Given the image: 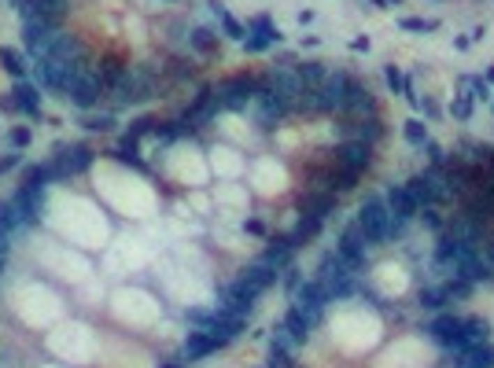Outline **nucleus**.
I'll return each instance as SVG.
<instances>
[{
  "label": "nucleus",
  "instance_id": "41",
  "mask_svg": "<svg viewBox=\"0 0 494 368\" xmlns=\"http://www.w3.org/2000/svg\"><path fill=\"white\" fill-rule=\"evenodd\" d=\"M170 74H174V77H192V63L174 59V63H170Z\"/></svg>",
  "mask_w": 494,
  "mask_h": 368
},
{
  "label": "nucleus",
  "instance_id": "16",
  "mask_svg": "<svg viewBox=\"0 0 494 368\" xmlns=\"http://www.w3.org/2000/svg\"><path fill=\"white\" fill-rule=\"evenodd\" d=\"M447 236L454 243H465V247H476L479 243V236H484V229H479V221L472 217V214H458L447 225Z\"/></svg>",
  "mask_w": 494,
  "mask_h": 368
},
{
  "label": "nucleus",
  "instance_id": "20",
  "mask_svg": "<svg viewBox=\"0 0 494 368\" xmlns=\"http://www.w3.org/2000/svg\"><path fill=\"white\" fill-rule=\"evenodd\" d=\"M332 206H336V192H310L306 203H303V214L324 221V217L332 214Z\"/></svg>",
  "mask_w": 494,
  "mask_h": 368
},
{
  "label": "nucleus",
  "instance_id": "13",
  "mask_svg": "<svg viewBox=\"0 0 494 368\" xmlns=\"http://www.w3.org/2000/svg\"><path fill=\"white\" fill-rule=\"evenodd\" d=\"M461 321H465V317H454V313H435V317L428 321V328H424V332L432 335V339H435V343L443 346V350H450V346L461 339Z\"/></svg>",
  "mask_w": 494,
  "mask_h": 368
},
{
  "label": "nucleus",
  "instance_id": "34",
  "mask_svg": "<svg viewBox=\"0 0 494 368\" xmlns=\"http://www.w3.org/2000/svg\"><path fill=\"white\" fill-rule=\"evenodd\" d=\"M82 125L89 129V133H111V129H114V114H89Z\"/></svg>",
  "mask_w": 494,
  "mask_h": 368
},
{
  "label": "nucleus",
  "instance_id": "10",
  "mask_svg": "<svg viewBox=\"0 0 494 368\" xmlns=\"http://www.w3.org/2000/svg\"><path fill=\"white\" fill-rule=\"evenodd\" d=\"M292 306L303 313V317L310 321V324H317L321 321V313H324V306H329V295L321 291V284L317 280H303L295 287V295H292Z\"/></svg>",
  "mask_w": 494,
  "mask_h": 368
},
{
  "label": "nucleus",
  "instance_id": "12",
  "mask_svg": "<svg viewBox=\"0 0 494 368\" xmlns=\"http://www.w3.org/2000/svg\"><path fill=\"white\" fill-rule=\"evenodd\" d=\"M369 236L366 232H361V225H358V221H354V225H347L343 229V236H340V243H336V251H340L347 261H350V266H361V261H366V251H369Z\"/></svg>",
  "mask_w": 494,
  "mask_h": 368
},
{
  "label": "nucleus",
  "instance_id": "32",
  "mask_svg": "<svg viewBox=\"0 0 494 368\" xmlns=\"http://www.w3.org/2000/svg\"><path fill=\"white\" fill-rule=\"evenodd\" d=\"M398 30H406V33H435L439 19H398Z\"/></svg>",
  "mask_w": 494,
  "mask_h": 368
},
{
  "label": "nucleus",
  "instance_id": "22",
  "mask_svg": "<svg viewBox=\"0 0 494 368\" xmlns=\"http://www.w3.org/2000/svg\"><path fill=\"white\" fill-rule=\"evenodd\" d=\"M67 11V0H26L22 15H45V19H59Z\"/></svg>",
  "mask_w": 494,
  "mask_h": 368
},
{
  "label": "nucleus",
  "instance_id": "33",
  "mask_svg": "<svg viewBox=\"0 0 494 368\" xmlns=\"http://www.w3.org/2000/svg\"><path fill=\"white\" fill-rule=\"evenodd\" d=\"M450 114L454 118H458V122H469V118H472V96H469V92H458V96H454V103H450Z\"/></svg>",
  "mask_w": 494,
  "mask_h": 368
},
{
  "label": "nucleus",
  "instance_id": "9",
  "mask_svg": "<svg viewBox=\"0 0 494 368\" xmlns=\"http://www.w3.org/2000/svg\"><path fill=\"white\" fill-rule=\"evenodd\" d=\"M284 111H288V107H284V103H280L277 96H273V92H269L266 85L251 96V103H247V114L255 118V125H258V129H273V125H277L280 118H284Z\"/></svg>",
  "mask_w": 494,
  "mask_h": 368
},
{
  "label": "nucleus",
  "instance_id": "19",
  "mask_svg": "<svg viewBox=\"0 0 494 368\" xmlns=\"http://www.w3.org/2000/svg\"><path fill=\"white\" fill-rule=\"evenodd\" d=\"M11 92H15L19 111H22V114H30V118H37V114H41V89H37V85H30V82H19L15 89H11Z\"/></svg>",
  "mask_w": 494,
  "mask_h": 368
},
{
  "label": "nucleus",
  "instance_id": "48",
  "mask_svg": "<svg viewBox=\"0 0 494 368\" xmlns=\"http://www.w3.org/2000/svg\"><path fill=\"white\" fill-rule=\"evenodd\" d=\"M469 37H472V41H484V37H487V26H476V30H472Z\"/></svg>",
  "mask_w": 494,
  "mask_h": 368
},
{
  "label": "nucleus",
  "instance_id": "38",
  "mask_svg": "<svg viewBox=\"0 0 494 368\" xmlns=\"http://www.w3.org/2000/svg\"><path fill=\"white\" fill-rule=\"evenodd\" d=\"M417 217L424 221V225H428V229H435V232H439V229H443V217H439V214H435V206H424V210H421V214H417Z\"/></svg>",
  "mask_w": 494,
  "mask_h": 368
},
{
  "label": "nucleus",
  "instance_id": "1",
  "mask_svg": "<svg viewBox=\"0 0 494 368\" xmlns=\"http://www.w3.org/2000/svg\"><path fill=\"white\" fill-rule=\"evenodd\" d=\"M314 280L321 284V291L329 295V302L332 298H343V295H350V287H354V266H350L340 251H332V254L321 258Z\"/></svg>",
  "mask_w": 494,
  "mask_h": 368
},
{
  "label": "nucleus",
  "instance_id": "54",
  "mask_svg": "<svg viewBox=\"0 0 494 368\" xmlns=\"http://www.w3.org/2000/svg\"><path fill=\"white\" fill-rule=\"evenodd\" d=\"M166 4H177V0H166Z\"/></svg>",
  "mask_w": 494,
  "mask_h": 368
},
{
  "label": "nucleus",
  "instance_id": "50",
  "mask_svg": "<svg viewBox=\"0 0 494 368\" xmlns=\"http://www.w3.org/2000/svg\"><path fill=\"white\" fill-rule=\"evenodd\" d=\"M163 368H185V361H174V365H163Z\"/></svg>",
  "mask_w": 494,
  "mask_h": 368
},
{
  "label": "nucleus",
  "instance_id": "14",
  "mask_svg": "<svg viewBox=\"0 0 494 368\" xmlns=\"http://www.w3.org/2000/svg\"><path fill=\"white\" fill-rule=\"evenodd\" d=\"M343 114H347V118H373V114H376V100H373L369 85L350 82L347 100H343Z\"/></svg>",
  "mask_w": 494,
  "mask_h": 368
},
{
  "label": "nucleus",
  "instance_id": "5",
  "mask_svg": "<svg viewBox=\"0 0 494 368\" xmlns=\"http://www.w3.org/2000/svg\"><path fill=\"white\" fill-rule=\"evenodd\" d=\"M93 159H96V151L89 148V144H70V148H63L56 159L45 162V166H48L52 181H67V177H74V174H82V169L93 166Z\"/></svg>",
  "mask_w": 494,
  "mask_h": 368
},
{
  "label": "nucleus",
  "instance_id": "24",
  "mask_svg": "<svg viewBox=\"0 0 494 368\" xmlns=\"http://www.w3.org/2000/svg\"><path fill=\"white\" fill-rule=\"evenodd\" d=\"M292 251H295V240H292V236H273L262 258H269L273 266H284V261L292 258Z\"/></svg>",
  "mask_w": 494,
  "mask_h": 368
},
{
  "label": "nucleus",
  "instance_id": "11",
  "mask_svg": "<svg viewBox=\"0 0 494 368\" xmlns=\"http://www.w3.org/2000/svg\"><path fill=\"white\" fill-rule=\"evenodd\" d=\"M369 159H373V148L361 140H343L340 148L332 151V166L347 169V174H361V169L369 166Z\"/></svg>",
  "mask_w": 494,
  "mask_h": 368
},
{
  "label": "nucleus",
  "instance_id": "6",
  "mask_svg": "<svg viewBox=\"0 0 494 368\" xmlns=\"http://www.w3.org/2000/svg\"><path fill=\"white\" fill-rule=\"evenodd\" d=\"M22 37H26V52L41 59L45 52L59 41V19H45V15H26L22 22Z\"/></svg>",
  "mask_w": 494,
  "mask_h": 368
},
{
  "label": "nucleus",
  "instance_id": "31",
  "mask_svg": "<svg viewBox=\"0 0 494 368\" xmlns=\"http://www.w3.org/2000/svg\"><path fill=\"white\" fill-rule=\"evenodd\" d=\"M461 89L469 92L472 100H491V82L487 77H461Z\"/></svg>",
  "mask_w": 494,
  "mask_h": 368
},
{
  "label": "nucleus",
  "instance_id": "25",
  "mask_svg": "<svg viewBox=\"0 0 494 368\" xmlns=\"http://www.w3.org/2000/svg\"><path fill=\"white\" fill-rule=\"evenodd\" d=\"M299 74H303L306 89H321L324 77H329V67H324L321 59H310V63H303V67H299Z\"/></svg>",
  "mask_w": 494,
  "mask_h": 368
},
{
  "label": "nucleus",
  "instance_id": "44",
  "mask_svg": "<svg viewBox=\"0 0 494 368\" xmlns=\"http://www.w3.org/2000/svg\"><path fill=\"white\" fill-rule=\"evenodd\" d=\"M417 111H424L428 118H439V103H435V100H428V96H424V100H421V107H417Z\"/></svg>",
  "mask_w": 494,
  "mask_h": 368
},
{
  "label": "nucleus",
  "instance_id": "53",
  "mask_svg": "<svg viewBox=\"0 0 494 368\" xmlns=\"http://www.w3.org/2000/svg\"><path fill=\"white\" fill-rule=\"evenodd\" d=\"M11 4H26V0H11Z\"/></svg>",
  "mask_w": 494,
  "mask_h": 368
},
{
  "label": "nucleus",
  "instance_id": "46",
  "mask_svg": "<svg viewBox=\"0 0 494 368\" xmlns=\"http://www.w3.org/2000/svg\"><path fill=\"white\" fill-rule=\"evenodd\" d=\"M244 229L251 232V236H266V225H262V221H255V217H251V221H244Z\"/></svg>",
  "mask_w": 494,
  "mask_h": 368
},
{
  "label": "nucleus",
  "instance_id": "21",
  "mask_svg": "<svg viewBox=\"0 0 494 368\" xmlns=\"http://www.w3.org/2000/svg\"><path fill=\"white\" fill-rule=\"evenodd\" d=\"M207 8H211L214 15H218V22H222V33H225V37H232V41H244V37H247V30L229 15V8L222 4V0H207Z\"/></svg>",
  "mask_w": 494,
  "mask_h": 368
},
{
  "label": "nucleus",
  "instance_id": "17",
  "mask_svg": "<svg viewBox=\"0 0 494 368\" xmlns=\"http://www.w3.org/2000/svg\"><path fill=\"white\" fill-rule=\"evenodd\" d=\"M218 346H222V339H218L214 332L196 328V332H188V339H185V358L188 361H200V358H207V353H214Z\"/></svg>",
  "mask_w": 494,
  "mask_h": 368
},
{
  "label": "nucleus",
  "instance_id": "47",
  "mask_svg": "<svg viewBox=\"0 0 494 368\" xmlns=\"http://www.w3.org/2000/svg\"><path fill=\"white\" fill-rule=\"evenodd\" d=\"M472 45V37L469 33H461V37H454V48H458V52H465V48H469Z\"/></svg>",
  "mask_w": 494,
  "mask_h": 368
},
{
  "label": "nucleus",
  "instance_id": "43",
  "mask_svg": "<svg viewBox=\"0 0 494 368\" xmlns=\"http://www.w3.org/2000/svg\"><path fill=\"white\" fill-rule=\"evenodd\" d=\"M251 30H262V33H269V30H273L269 15H255V19H251Z\"/></svg>",
  "mask_w": 494,
  "mask_h": 368
},
{
  "label": "nucleus",
  "instance_id": "8",
  "mask_svg": "<svg viewBox=\"0 0 494 368\" xmlns=\"http://www.w3.org/2000/svg\"><path fill=\"white\" fill-rule=\"evenodd\" d=\"M354 77L343 74V70H329V77H324V85L317 89V107L321 114H343V100H347V89Z\"/></svg>",
  "mask_w": 494,
  "mask_h": 368
},
{
  "label": "nucleus",
  "instance_id": "23",
  "mask_svg": "<svg viewBox=\"0 0 494 368\" xmlns=\"http://www.w3.org/2000/svg\"><path fill=\"white\" fill-rule=\"evenodd\" d=\"M188 48L200 52V56H211V52H218V33L207 30V26H196V30L188 33Z\"/></svg>",
  "mask_w": 494,
  "mask_h": 368
},
{
  "label": "nucleus",
  "instance_id": "29",
  "mask_svg": "<svg viewBox=\"0 0 494 368\" xmlns=\"http://www.w3.org/2000/svg\"><path fill=\"white\" fill-rule=\"evenodd\" d=\"M402 137H406V140L413 144V148H424V144L432 140V137H428V125L421 122V118H410V122L402 125Z\"/></svg>",
  "mask_w": 494,
  "mask_h": 368
},
{
  "label": "nucleus",
  "instance_id": "49",
  "mask_svg": "<svg viewBox=\"0 0 494 368\" xmlns=\"http://www.w3.org/2000/svg\"><path fill=\"white\" fill-rule=\"evenodd\" d=\"M487 82L494 85V63H491V67H487Z\"/></svg>",
  "mask_w": 494,
  "mask_h": 368
},
{
  "label": "nucleus",
  "instance_id": "45",
  "mask_svg": "<svg viewBox=\"0 0 494 368\" xmlns=\"http://www.w3.org/2000/svg\"><path fill=\"white\" fill-rule=\"evenodd\" d=\"M284 284H288L292 291H295L299 284H303V280H299V269H295V266H288V269H284Z\"/></svg>",
  "mask_w": 494,
  "mask_h": 368
},
{
  "label": "nucleus",
  "instance_id": "42",
  "mask_svg": "<svg viewBox=\"0 0 494 368\" xmlns=\"http://www.w3.org/2000/svg\"><path fill=\"white\" fill-rule=\"evenodd\" d=\"M369 48H373V41H369L366 33H358L354 41H350V52H369Z\"/></svg>",
  "mask_w": 494,
  "mask_h": 368
},
{
  "label": "nucleus",
  "instance_id": "7",
  "mask_svg": "<svg viewBox=\"0 0 494 368\" xmlns=\"http://www.w3.org/2000/svg\"><path fill=\"white\" fill-rule=\"evenodd\" d=\"M100 96H103V77H100V70H96V67L82 70V74H77L74 82H70V89H67V100L74 103V107H82V111L96 107Z\"/></svg>",
  "mask_w": 494,
  "mask_h": 368
},
{
  "label": "nucleus",
  "instance_id": "30",
  "mask_svg": "<svg viewBox=\"0 0 494 368\" xmlns=\"http://www.w3.org/2000/svg\"><path fill=\"white\" fill-rule=\"evenodd\" d=\"M317 229H321V221L310 217V214H303V217H299V225H295V232H288V236L295 240V247H303L310 236H317Z\"/></svg>",
  "mask_w": 494,
  "mask_h": 368
},
{
  "label": "nucleus",
  "instance_id": "3",
  "mask_svg": "<svg viewBox=\"0 0 494 368\" xmlns=\"http://www.w3.org/2000/svg\"><path fill=\"white\" fill-rule=\"evenodd\" d=\"M358 225H361V232L369 236L373 247L384 243V240H391V210H387V203L380 199V195H369V199L361 203Z\"/></svg>",
  "mask_w": 494,
  "mask_h": 368
},
{
  "label": "nucleus",
  "instance_id": "36",
  "mask_svg": "<svg viewBox=\"0 0 494 368\" xmlns=\"http://www.w3.org/2000/svg\"><path fill=\"white\" fill-rule=\"evenodd\" d=\"M384 82H387V89H391V92L406 89V77H402V70L395 67V63H387V67H384Z\"/></svg>",
  "mask_w": 494,
  "mask_h": 368
},
{
  "label": "nucleus",
  "instance_id": "52",
  "mask_svg": "<svg viewBox=\"0 0 494 368\" xmlns=\"http://www.w3.org/2000/svg\"><path fill=\"white\" fill-rule=\"evenodd\" d=\"M402 4V0H387V8H398Z\"/></svg>",
  "mask_w": 494,
  "mask_h": 368
},
{
  "label": "nucleus",
  "instance_id": "18",
  "mask_svg": "<svg viewBox=\"0 0 494 368\" xmlns=\"http://www.w3.org/2000/svg\"><path fill=\"white\" fill-rule=\"evenodd\" d=\"M454 365H458V368H494V343L487 339V343L469 346L461 358H454Z\"/></svg>",
  "mask_w": 494,
  "mask_h": 368
},
{
  "label": "nucleus",
  "instance_id": "4",
  "mask_svg": "<svg viewBox=\"0 0 494 368\" xmlns=\"http://www.w3.org/2000/svg\"><path fill=\"white\" fill-rule=\"evenodd\" d=\"M258 89H262L258 77L237 74V77H225V82L214 89V100H218V107H222V111H247V103H251V96Z\"/></svg>",
  "mask_w": 494,
  "mask_h": 368
},
{
  "label": "nucleus",
  "instance_id": "40",
  "mask_svg": "<svg viewBox=\"0 0 494 368\" xmlns=\"http://www.w3.org/2000/svg\"><path fill=\"white\" fill-rule=\"evenodd\" d=\"M0 111H4V114H15V111H19L15 92H4V96H0Z\"/></svg>",
  "mask_w": 494,
  "mask_h": 368
},
{
  "label": "nucleus",
  "instance_id": "51",
  "mask_svg": "<svg viewBox=\"0 0 494 368\" xmlns=\"http://www.w3.org/2000/svg\"><path fill=\"white\" fill-rule=\"evenodd\" d=\"M373 4H376V8H387V0H373Z\"/></svg>",
  "mask_w": 494,
  "mask_h": 368
},
{
  "label": "nucleus",
  "instance_id": "26",
  "mask_svg": "<svg viewBox=\"0 0 494 368\" xmlns=\"http://www.w3.org/2000/svg\"><path fill=\"white\" fill-rule=\"evenodd\" d=\"M0 67H4L11 77H26V59H22V52H15V48H0Z\"/></svg>",
  "mask_w": 494,
  "mask_h": 368
},
{
  "label": "nucleus",
  "instance_id": "37",
  "mask_svg": "<svg viewBox=\"0 0 494 368\" xmlns=\"http://www.w3.org/2000/svg\"><path fill=\"white\" fill-rule=\"evenodd\" d=\"M424 151H428V162H432V166H439V169L447 166V151H443V144L428 140V144H424Z\"/></svg>",
  "mask_w": 494,
  "mask_h": 368
},
{
  "label": "nucleus",
  "instance_id": "28",
  "mask_svg": "<svg viewBox=\"0 0 494 368\" xmlns=\"http://www.w3.org/2000/svg\"><path fill=\"white\" fill-rule=\"evenodd\" d=\"M447 302H450V295H447V287L443 284H435V287H424V291H421V306L424 309H443L447 306Z\"/></svg>",
  "mask_w": 494,
  "mask_h": 368
},
{
  "label": "nucleus",
  "instance_id": "15",
  "mask_svg": "<svg viewBox=\"0 0 494 368\" xmlns=\"http://www.w3.org/2000/svg\"><path fill=\"white\" fill-rule=\"evenodd\" d=\"M384 203H387V210H391V217H398V221H413L421 214V206L413 203V195L406 192V184H391L387 195H384Z\"/></svg>",
  "mask_w": 494,
  "mask_h": 368
},
{
  "label": "nucleus",
  "instance_id": "27",
  "mask_svg": "<svg viewBox=\"0 0 494 368\" xmlns=\"http://www.w3.org/2000/svg\"><path fill=\"white\" fill-rule=\"evenodd\" d=\"M406 192L413 195V203H417L421 210H424V206H435V203H432V192H428V184H424L421 174H413V177L406 181Z\"/></svg>",
  "mask_w": 494,
  "mask_h": 368
},
{
  "label": "nucleus",
  "instance_id": "2",
  "mask_svg": "<svg viewBox=\"0 0 494 368\" xmlns=\"http://www.w3.org/2000/svg\"><path fill=\"white\" fill-rule=\"evenodd\" d=\"M273 96H277L284 107H295L299 100H303V92H306V82H303V74H299V67H292V63H280V67H269L266 74V82H262Z\"/></svg>",
  "mask_w": 494,
  "mask_h": 368
},
{
  "label": "nucleus",
  "instance_id": "35",
  "mask_svg": "<svg viewBox=\"0 0 494 368\" xmlns=\"http://www.w3.org/2000/svg\"><path fill=\"white\" fill-rule=\"evenodd\" d=\"M269 368H292V353H288V346H280V343L269 346Z\"/></svg>",
  "mask_w": 494,
  "mask_h": 368
},
{
  "label": "nucleus",
  "instance_id": "39",
  "mask_svg": "<svg viewBox=\"0 0 494 368\" xmlns=\"http://www.w3.org/2000/svg\"><path fill=\"white\" fill-rule=\"evenodd\" d=\"M11 144H15V148H26V144H30V129L15 125V129H11Z\"/></svg>",
  "mask_w": 494,
  "mask_h": 368
}]
</instances>
